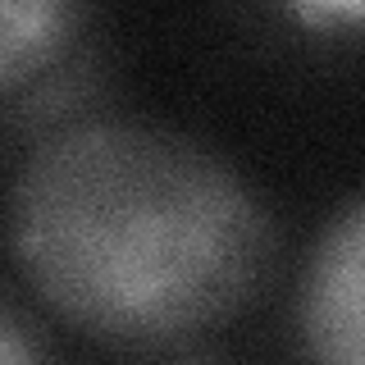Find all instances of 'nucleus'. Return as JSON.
I'll return each mask as SVG.
<instances>
[{
    "mask_svg": "<svg viewBox=\"0 0 365 365\" xmlns=\"http://www.w3.org/2000/svg\"><path fill=\"white\" fill-rule=\"evenodd\" d=\"M5 242L64 329L114 351H182L242 319L279 265L251 182L197 137L83 119L14 169Z\"/></svg>",
    "mask_w": 365,
    "mask_h": 365,
    "instance_id": "f257e3e1",
    "label": "nucleus"
},
{
    "mask_svg": "<svg viewBox=\"0 0 365 365\" xmlns=\"http://www.w3.org/2000/svg\"><path fill=\"white\" fill-rule=\"evenodd\" d=\"M297 329L311 356L365 365V192L315 237L302 269Z\"/></svg>",
    "mask_w": 365,
    "mask_h": 365,
    "instance_id": "f03ea898",
    "label": "nucleus"
},
{
    "mask_svg": "<svg viewBox=\"0 0 365 365\" xmlns=\"http://www.w3.org/2000/svg\"><path fill=\"white\" fill-rule=\"evenodd\" d=\"M91 0H0V91L19 101L28 83L68 60Z\"/></svg>",
    "mask_w": 365,
    "mask_h": 365,
    "instance_id": "7ed1b4c3",
    "label": "nucleus"
},
{
    "mask_svg": "<svg viewBox=\"0 0 365 365\" xmlns=\"http://www.w3.org/2000/svg\"><path fill=\"white\" fill-rule=\"evenodd\" d=\"M0 356H5V361H37V356H51V342H46L41 324L19 306L14 288H9L5 302H0Z\"/></svg>",
    "mask_w": 365,
    "mask_h": 365,
    "instance_id": "20e7f679",
    "label": "nucleus"
},
{
    "mask_svg": "<svg viewBox=\"0 0 365 365\" xmlns=\"http://www.w3.org/2000/svg\"><path fill=\"white\" fill-rule=\"evenodd\" d=\"M306 32H365V0H283Z\"/></svg>",
    "mask_w": 365,
    "mask_h": 365,
    "instance_id": "39448f33",
    "label": "nucleus"
}]
</instances>
